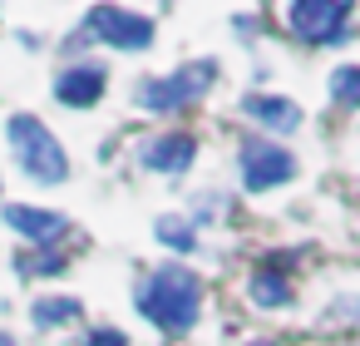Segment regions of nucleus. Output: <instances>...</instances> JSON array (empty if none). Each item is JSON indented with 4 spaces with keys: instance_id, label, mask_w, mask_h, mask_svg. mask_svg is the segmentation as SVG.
Wrapping results in <instances>:
<instances>
[{
    "instance_id": "nucleus-1",
    "label": "nucleus",
    "mask_w": 360,
    "mask_h": 346,
    "mask_svg": "<svg viewBox=\"0 0 360 346\" xmlns=\"http://www.w3.org/2000/svg\"><path fill=\"white\" fill-rule=\"evenodd\" d=\"M134 302H139V311H143L158 331L183 336V331L198 326V311H202V277H198L193 267L168 262V267L148 272V277L134 287Z\"/></svg>"
},
{
    "instance_id": "nucleus-2",
    "label": "nucleus",
    "mask_w": 360,
    "mask_h": 346,
    "mask_svg": "<svg viewBox=\"0 0 360 346\" xmlns=\"http://www.w3.org/2000/svg\"><path fill=\"white\" fill-rule=\"evenodd\" d=\"M6 144H11L15 163H20L35 183H65V178H70V159H65L60 139H55L50 124H40L35 114H11V119H6Z\"/></svg>"
},
{
    "instance_id": "nucleus-3",
    "label": "nucleus",
    "mask_w": 360,
    "mask_h": 346,
    "mask_svg": "<svg viewBox=\"0 0 360 346\" xmlns=\"http://www.w3.org/2000/svg\"><path fill=\"white\" fill-rule=\"evenodd\" d=\"M212 80H217V65H212V60H193V65H178L173 75L143 80V85L134 89V99H139V109H148V114H178V109L198 104V99L212 89Z\"/></svg>"
},
{
    "instance_id": "nucleus-4",
    "label": "nucleus",
    "mask_w": 360,
    "mask_h": 346,
    "mask_svg": "<svg viewBox=\"0 0 360 346\" xmlns=\"http://www.w3.org/2000/svg\"><path fill=\"white\" fill-rule=\"evenodd\" d=\"M84 30L109 50H134L139 55V50L153 45V20L129 11V6H119V0H94L84 11Z\"/></svg>"
},
{
    "instance_id": "nucleus-5",
    "label": "nucleus",
    "mask_w": 360,
    "mask_h": 346,
    "mask_svg": "<svg viewBox=\"0 0 360 346\" xmlns=\"http://www.w3.org/2000/svg\"><path fill=\"white\" fill-rule=\"evenodd\" d=\"M237 173H242L247 193H271V188H281V183L296 178V154L281 149V144H271V139H242Z\"/></svg>"
},
{
    "instance_id": "nucleus-6",
    "label": "nucleus",
    "mask_w": 360,
    "mask_h": 346,
    "mask_svg": "<svg viewBox=\"0 0 360 346\" xmlns=\"http://www.w3.org/2000/svg\"><path fill=\"white\" fill-rule=\"evenodd\" d=\"M350 11H355V0H291V6H286V25L306 45H335L345 35Z\"/></svg>"
},
{
    "instance_id": "nucleus-7",
    "label": "nucleus",
    "mask_w": 360,
    "mask_h": 346,
    "mask_svg": "<svg viewBox=\"0 0 360 346\" xmlns=\"http://www.w3.org/2000/svg\"><path fill=\"white\" fill-rule=\"evenodd\" d=\"M139 163L148 173H163V178H183L193 163H198V139L183 134V129H168V134H153L143 149H139Z\"/></svg>"
},
{
    "instance_id": "nucleus-8",
    "label": "nucleus",
    "mask_w": 360,
    "mask_h": 346,
    "mask_svg": "<svg viewBox=\"0 0 360 346\" xmlns=\"http://www.w3.org/2000/svg\"><path fill=\"white\" fill-rule=\"evenodd\" d=\"M0 223L15 228L25 242L35 247H50V237L65 233V213H50V208H35V203H6L0 208Z\"/></svg>"
},
{
    "instance_id": "nucleus-9",
    "label": "nucleus",
    "mask_w": 360,
    "mask_h": 346,
    "mask_svg": "<svg viewBox=\"0 0 360 346\" xmlns=\"http://www.w3.org/2000/svg\"><path fill=\"white\" fill-rule=\"evenodd\" d=\"M104 65H70L60 80H55V99L70 104V109H89L104 99Z\"/></svg>"
},
{
    "instance_id": "nucleus-10",
    "label": "nucleus",
    "mask_w": 360,
    "mask_h": 346,
    "mask_svg": "<svg viewBox=\"0 0 360 346\" xmlns=\"http://www.w3.org/2000/svg\"><path fill=\"white\" fill-rule=\"evenodd\" d=\"M242 114L257 119L271 134H291L301 129V104H291L286 94H242Z\"/></svg>"
},
{
    "instance_id": "nucleus-11",
    "label": "nucleus",
    "mask_w": 360,
    "mask_h": 346,
    "mask_svg": "<svg viewBox=\"0 0 360 346\" xmlns=\"http://www.w3.org/2000/svg\"><path fill=\"white\" fill-rule=\"evenodd\" d=\"M84 316V302L79 297H35V307H30V321L35 326H70V321H79Z\"/></svg>"
},
{
    "instance_id": "nucleus-12",
    "label": "nucleus",
    "mask_w": 360,
    "mask_h": 346,
    "mask_svg": "<svg viewBox=\"0 0 360 346\" xmlns=\"http://www.w3.org/2000/svg\"><path fill=\"white\" fill-rule=\"evenodd\" d=\"M247 297H252L257 307H286V302H291V282H286V272H276V267H262V272H252V282H247Z\"/></svg>"
},
{
    "instance_id": "nucleus-13",
    "label": "nucleus",
    "mask_w": 360,
    "mask_h": 346,
    "mask_svg": "<svg viewBox=\"0 0 360 346\" xmlns=\"http://www.w3.org/2000/svg\"><path fill=\"white\" fill-rule=\"evenodd\" d=\"M153 233H158V242L173 247V252H193V247H198V228L183 223V218H158Z\"/></svg>"
},
{
    "instance_id": "nucleus-14",
    "label": "nucleus",
    "mask_w": 360,
    "mask_h": 346,
    "mask_svg": "<svg viewBox=\"0 0 360 346\" xmlns=\"http://www.w3.org/2000/svg\"><path fill=\"white\" fill-rule=\"evenodd\" d=\"M330 99L360 109V65H340V70L330 75Z\"/></svg>"
},
{
    "instance_id": "nucleus-15",
    "label": "nucleus",
    "mask_w": 360,
    "mask_h": 346,
    "mask_svg": "<svg viewBox=\"0 0 360 346\" xmlns=\"http://www.w3.org/2000/svg\"><path fill=\"white\" fill-rule=\"evenodd\" d=\"M79 346H129V336H124L119 326H89Z\"/></svg>"
},
{
    "instance_id": "nucleus-16",
    "label": "nucleus",
    "mask_w": 360,
    "mask_h": 346,
    "mask_svg": "<svg viewBox=\"0 0 360 346\" xmlns=\"http://www.w3.org/2000/svg\"><path fill=\"white\" fill-rule=\"evenodd\" d=\"M60 267H65V257H60V252H50V247H45L35 262H20V272H60Z\"/></svg>"
},
{
    "instance_id": "nucleus-17",
    "label": "nucleus",
    "mask_w": 360,
    "mask_h": 346,
    "mask_svg": "<svg viewBox=\"0 0 360 346\" xmlns=\"http://www.w3.org/2000/svg\"><path fill=\"white\" fill-rule=\"evenodd\" d=\"M0 346H15V336H11V331H0Z\"/></svg>"
},
{
    "instance_id": "nucleus-18",
    "label": "nucleus",
    "mask_w": 360,
    "mask_h": 346,
    "mask_svg": "<svg viewBox=\"0 0 360 346\" xmlns=\"http://www.w3.org/2000/svg\"><path fill=\"white\" fill-rule=\"evenodd\" d=\"M247 346H276V341H247Z\"/></svg>"
}]
</instances>
